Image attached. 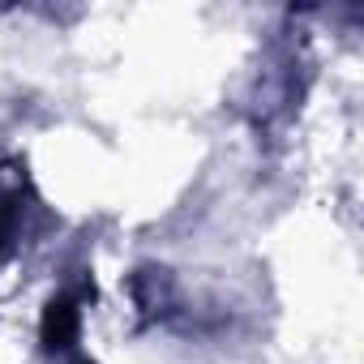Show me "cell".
<instances>
[{"label":"cell","mask_w":364,"mask_h":364,"mask_svg":"<svg viewBox=\"0 0 364 364\" xmlns=\"http://www.w3.org/2000/svg\"><path fill=\"white\" fill-rule=\"evenodd\" d=\"M77 334H82L77 296H73V291H60V296L48 304V313H43V347H48L56 360L73 364V360H77Z\"/></svg>","instance_id":"cell-1"},{"label":"cell","mask_w":364,"mask_h":364,"mask_svg":"<svg viewBox=\"0 0 364 364\" xmlns=\"http://www.w3.org/2000/svg\"><path fill=\"white\" fill-rule=\"evenodd\" d=\"M22 193L26 189L18 185V180H0V257H5L18 245V236H22V215H26Z\"/></svg>","instance_id":"cell-2"}]
</instances>
